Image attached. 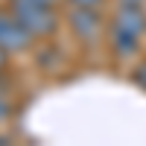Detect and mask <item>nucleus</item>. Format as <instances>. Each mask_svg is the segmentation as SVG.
<instances>
[{"mask_svg":"<svg viewBox=\"0 0 146 146\" xmlns=\"http://www.w3.org/2000/svg\"><path fill=\"white\" fill-rule=\"evenodd\" d=\"M6 9L18 18V23L32 35L35 41L53 38V35L58 32V27H62L58 9H50V6L38 3V0H9Z\"/></svg>","mask_w":146,"mask_h":146,"instance_id":"obj_1","label":"nucleus"},{"mask_svg":"<svg viewBox=\"0 0 146 146\" xmlns=\"http://www.w3.org/2000/svg\"><path fill=\"white\" fill-rule=\"evenodd\" d=\"M64 23L79 44L100 41L108 29V18L102 15V9H91V6H70L64 15Z\"/></svg>","mask_w":146,"mask_h":146,"instance_id":"obj_2","label":"nucleus"},{"mask_svg":"<svg viewBox=\"0 0 146 146\" xmlns=\"http://www.w3.org/2000/svg\"><path fill=\"white\" fill-rule=\"evenodd\" d=\"M32 44H35V38L18 23V18L9 9L0 12V50L6 56H23L32 50Z\"/></svg>","mask_w":146,"mask_h":146,"instance_id":"obj_3","label":"nucleus"},{"mask_svg":"<svg viewBox=\"0 0 146 146\" xmlns=\"http://www.w3.org/2000/svg\"><path fill=\"white\" fill-rule=\"evenodd\" d=\"M105 41H108L111 56L117 62H126V64H135L143 53V47H146V38H140L135 32H126V29H117V27L105 29Z\"/></svg>","mask_w":146,"mask_h":146,"instance_id":"obj_4","label":"nucleus"},{"mask_svg":"<svg viewBox=\"0 0 146 146\" xmlns=\"http://www.w3.org/2000/svg\"><path fill=\"white\" fill-rule=\"evenodd\" d=\"M108 27H117V29H126V32H135L140 38H146V9H143V0L140 3H117L114 12L108 15Z\"/></svg>","mask_w":146,"mask_h":146,"instance_id":"obj_5","label":"nucleus"},{"mask_svg":"<svg viewBox=\"0 0 146 146\" xmlns=\"http://www.w3.org/2000/svg\"><path fill=\"white\" fill-rule=\"evenodd\" d=\"M12 117H15V102H12L9 94L0 91V126H6Z\"/></svg>","mask_w":146,"mask_h":146,"instance_id":"obj_6","label":"nucleus"},{"mask_svg":"<svg viewBox=\"0 0 146 146\" xmlns=\"http://www.w3.org/2000/svg\"><path fill=\"white\" fill-rule=\"evenodd\" d=\"M131 82H135L140 91H146V56L131 64Z\"/></svg>","mask_w":146,"mask_h":146,"instance_id":"obj_7","label":"nucleus"},{"mask_svg":"<svg viewBox=\"0 0 146 146\" xmlns=\"http://www.w3.org/2000/svg\"><path fill=\"white\" fill-rule=\"evenodd\" d=\"M67 6H91V9H102L105 0H67Z\"/></svg>","mask_w":146,"mask_h":146,"instance_id":"obj_8","label":"nucleus"},{"mask_svg":"<svg viewBox=\"0 0 146 146\" xmlns=\"http://www.w3.org/2000/svg\"><path fill=\"white\" fill-rule=\"evenodd\" d=\"M38 3H44V6H50V9H58L62 3H67V0H38Z\"/></svg>","mask_w":146,"mask_h":146,"instance_id":"obj_9","label":"nucleus"},{"mask_svg":"<svg viewBox=\"0 0 146 146\" xmlns=\"http://www.w3.org/2000/svg\"><path fill=\"white\" fill-rule=\"evenodd\" d=\"M6 58H9V56H6L3 50H0V70H3V64H6Z\"/></svg>","mask_w":146,"mask_h":146,"instance_id":"obj_10","label":"nucleus"},{"mask_svg":"<svg viewBox=\"0 0 146 146\" xmlns=\"http://www.w3.org/2000/svg\"><path fill=\"white\" fill-rule=\"evenodd\" d=\"M117 3H140V0H117Z\"/></svg>","mask_w":146,"mask_h":146,"instance_id":"obj_11","label":"nucleus"}]
</instances>
